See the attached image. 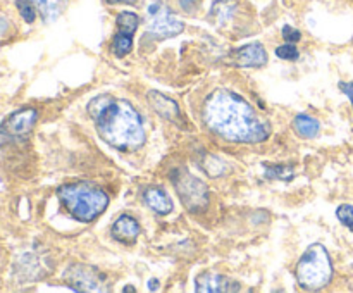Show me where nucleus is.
Segmentation results:
<instances>
[{
  "label": "nucleus",
  "mask_w": 353,
  "mask_h": 293,
  "mask_svg": "<svg viewBox=\"0 0 353 293\" xmlns=\"http://www.w3.org/2000/svg\"><path fill=\"white\" fill-rule=\"evenodd\" d=\"M203 123L212 133L234 143H261L271 134V126L254 107L231 90H216L203 105Z\"/></svg>",
  "instance_id": "nucleus-1"
},
{
  "label": "nucleus",
  "mask_w": 353,
  "mask_h": 293,
  "mask_svg": "<svg viewBox=\"0 0 353 293\" xmlns=\"http://www.w3.org/2000/svg\"><path fill=\"white\" fill-rule=\"evenodd\" d=\"M88 114L105 143L117 150H137L145 143V126L128 100L100 93L90 100Z\"/></svg>",
  "instance_id": "nucleus-2"
},
{
  "label": "nucleus",
  "mask_w": 353,
  "mask_h": 293,
  "mask_svg": "<svg viewBox=\"0 0 353 293\" xmlns=\"http://www.w3.org/2000/svg\"><path fill=\"white\" fill-rule=\"evenodd\" d=\"M57 196L68 212L81 223L95 221L109 205V195L100 186L85 181L61 186Z\"/></svg>",
  "instance_id": "nucleus-3"
},
{
  "label": "nucleus",
  "mask_w": 353,
  "mask_h": 293,
  "mask_svg": "<svg viewBox=\"0 0 353 293\" xmlns=\"http://www.w3.org/2000/svg\"><path fill=\"white\" fill-rule=\"evenodd\" d=\"M333 278V262L323 243H314L303 252L296 264V279L302 288L316 292L330 285Z\"/></svg>",
  "instance_id": "nucleus-4"
},
{
  "label": "nucleus",
  "mask_w": 353,
  "mask_h": 293,
  "mask_svg": "<svg viewBox=\"0 0 353 293\" xmlns=\"http://www.w3.org/2000/svg\"><path fill=\"white\" fill-rule=\"evenodd\" d=\"M178 196L181 199L183 205L193 214H202L209 205V190L207 185L196 176L190 174L186 169H178L171 176Z\"/></svg>",
  "instance_id": "nucleus-5"
},
{
  "label": "nucleus",
  "mask_w": 353,
  "mask_h": 293,
  "mask_svg": "<svg viewBox=\"0 0 353 293\" xmlns=\"http://www.w3.org/2000/svg\"><path fill=\"white\" fill-rule=\"evenodd\" d=\"M185 30V23L161 2L148 7L147 31L155 38H172Z\"/></svg>",
  "instance_id": "nucleus-6"
},
{
  "label": "nucleus",
  "mask_w": 353,
  "mask_h": 293,
  "mask_svg": "<svg viewBox=\"0 0 353 293\" xmlns=\"http://www.w3.org/2000/svg\"><path fill=\"white\" fill-rule=\"evenodd\" d=\"M38 119V110L33 107H24L10 114L2 124H0V137L7 140H23L34 128Z\"/></svg>",
  "instance_id": "nucleus-7"
},
{
  "label": "nucleus",
  "mask_w": 353,
  "mask_h": 293,
  "mask_svg": "<svg viewBox=\"0 0 353 293\" xmlns=\"http://www.w3.org/2000/svg\"><path fill=\"white\" fill-rule=\"evenodd\" d=\"M116 24L119 31L116 33L112 41V50L117 57H124L133 50V37L140 24V17L130 10H123L117 14Z\"/></svg>",
  "instance_id": "nucleus-8"
},
{
  "label": "nucleus",
  "mask_w": 353,
  "mask_h": 293,
  "mask_svg": "<svg viewBox=\"0 0 353 293\" xmlns=\"http://www.w3.org/2000/svg\"><path fill=\"white\" fill-rule=\"evenodd\" d=\"M64 279L76 292H100V290H103L100 286L103 276H100L97 269L85 264H72L71 267L65 269Z\"/></svg>",
  "instance_id": "nucleus-9"
},
{
  "label": "nucleus",
  "mask_w": 353,
  "mask_h": 293,
  "mask_svg": "<svg viewBox=\"0 0 353 293\" xmlns=\"http://www.w3.org/2000/svg\"><path fill=\"white\" fill-rule=\"evenodd\" d=\"M196 292L203 293H224V292H240V285L228 276L219 272H202L195 279Z\"/></svg>",
  "instance_id": "nucleus-10"
},
{
  "label": "nucleus",
  "mask_w": 353,
  "mask_h": 293,
  "mask_svg": "<svg viewBox=\"0 0 353 293\" xmlns=\"http://www.w3.org/2000/svg\"><path fill=\"white\" fill-rule=\"evenodd\" d=\"M231 62L238 68H262L268 64V52L264 45L254 41V43L243 45L231 55Z\"/></svg>",
  "instance_id": "nucleus-11"
},
{
  "label": "nucleus",
  "mask_w": 353,
  "mask_h": 293,
  "mask_svg": "<svg viewBox=\"0 0 353 293\" xmlns=\"http://www.w3.org/2000/svg\"><path fill=\"white\" fill-rule=\"evenodd\" d=\"M140 224L134 217L123 214L121 217H117L114 221L112 228H110V234H112L114 240L121 241V243L133 245L137 243L138 236H140Z\"/></svg>",
  "instance_id": "nucleus-12"
},
{
  "label": "nucleus",
  "mask_w": 353,
  "mask_h": 293,
  "mask_svg": "<svg viewBox=\"0 0 353 293\" xmlns=\"http://www.w3.org/2000/svg\"><path fill=\"white\" fill-rule=\"evenodd\" d=\"M148 102L152 103L154 110L161 117H164V119L171 121V123H176V124L181 123L183 117H181V110H179L178 107V102L169 99L168 95L152 90V92H148Z\"/></svg>",
  "instance_id": "nucleus-13"
},
{
  "label": "nucleus",
  "mask_w": 353,
  "mask_h": 293,
  "mask_svg": "<svg viewBox=\"0 0 353 293\" xmlns=\"http://www.w3.org/2000/svg\"><path fill=\"white\" fill-rule=\"evenodd\" d=\"M143 202L147 203V207H150L154 212L165 216V214L172 212L174 209V203H172L171 196L164 192L159 186H150L143 192Z\"/></svg>",
  "instance_id": "nucleus-14"
},
{
  "label": "nucleus",
  "mask_w": 353,
  "mask_h": 293,
  "mask_svg": "<svg viewBox=\"0 0 353 293\" xmlns=\"http://www.w3.org/2000/svg\"><path fill=\"white\" fill-rule=\"evenodd\" d=\"M33 6L40 10L43 21L50 23L55 21L62 12H64L65 6H68V0H31Z\"/></svg>",
  "instance_id": "nucleus-15"
},
{
  "label": "nucleus",
  "mask_w": 353,
  "mask_h": 293,
  "mask_svg": "<svg viewBox=\"0 0 353 293\" xmlns=\"http://www.w3.org/2000/svg\"><path fill=\"white\" fill-rule=\"evenodd\" d=\"M234 12H236V0H217L210 10V17L216 21V24H224L233 19Z\"/></svg>",
  "instance_id": "nucleus-16"
},
{
  "label": "nucleus",
  "mask_w": 353,
  "mask_h": 293,
  "mask_svg": "<svg viewBox=\"0 0 353 293\" xmlns=\"http://www.w3.org/2000/svg\"><path fill=\"white\" fill-rule=\"evenodd\" d=\"M295 131L303 138H314L319 133V123L317 119H314L312 116H307V114H300L295 117Z\"/></svg>",
  "instance_id": "nucleus-17"
},
{
  "label": "nucleus",
  "mask_w": 353,
  "mask_h": 293,
  "mask_svg": "<svg viewBox=\"0 0 353 293\" xmlns=\"http://www.w3.org/2000/svg\"><path fill=\"white\" fill-rule=\"evenodd\" d=\"M16 7L19 9L21 17H23L28 24L34 23V19H37V7L33 6L31 0H16Z\"/></svg>",
  "instance_id": "nucleus-18"
},
{
  "label": "nucleus",
  "mask_w": 353,
  "mask_h": 293,
  "mask_svg": "<svg viewBox=\"0 0 353 293\" xmlns=\"http://www.w3.org/2000/svg\"><path fill=\"white\" fill-rule=\"evenodd\" d=\"M336 217L345 228L353 231V205H350V203H343V205L338 207Z\"/></svg>",
  "instance_id": "nucleus-19"
},
{
  "label": "nucleus",
  "mask_w": 353,
  "mask_h": 293,
  "mask_svg": "<svg viewBox=\"0 0 353 293\" xmlns=\"http://www.w3.org/2000/svg\"><path fill=\"white\" fill-rule=\"evenodd\" d=\"M265 176L276 179H292L293 169L286 168V165H268V168H265Z\"/></svg>",
  "instance_id": "nucleus-20"
},
{
  "label": "nucleus",
  "mask_w": 353,
  "mask_h": 293,
  "mask_svg": "<svg viewBox=\"0 0 353 293\" xmlns=\"http://www.w3.org/2000/svg\"><path fill=\"white\" fill-rule=\"evenodd\" d=\"M276 55H278L279 59H283V61H296V59L300 57V52L295 45L286 41L285 45L276 48Z\"/></svg>",
  "instance_id": "nucleus-21"
},
{
  "label": "nucleus",
  "mask_w": 353,
  "mask_h": 293,
  "mask_svg": "<svg viewBox=\"0 0 353 293\" xmlns=\"http://www.w3.org/2000/svg\"><path fill=\"white\" fill-rule=\"evenodd\" d=\"M283 38H285L286 41H290V43H293V41H299L300 38H302V33H300L296 28L285 26L283 28Z\"/></svg>",
  "instance_id": "nucleus-22"
},
{
  "label": "nucleus",
  "mask_w": 353,
  "mask_h": 293,
  "mask_svg": "<svg viewBox=\"0 0 353 293\" xmlns=\"http://www.w3.org/2000/svg\"><path fill=\"white\" fill-rule=\"evenodd\" d=\"M178 2L181 6V9H185L186 12H192V10H195L199 7L200 0H178Z\"/></svg>",
  "instance_id": "nucleus-23"
},
{
  "label": "nucleus",
  "mask_w": 353,
  "mask_h": 293,
  "mask_svg": "<svg viewBox=\"0 0 353 293\" xmlns=\"http://www.w3.org/2000/svg\"><path fill=\"white\" fill-rule=\"evenodd\" d=\"M340 88H341V92H343L345 95L350 99V102L353 105V83H340Z\"/></svg>",
  "instance_id": "nucleus-24"
},
{
  "label": "nucleus",
  "mask_w": 353,
  "mask_h": 293,
  "mask_svg": "<svg viewBox=\"0 0 353 293\" xmlns=\"http://www.w3.org/2000/svg\"><path fill=\"white\" fill-rule=\"evenodd\" d=\"M109 3H137L138 0H107Z\"/></svg>",
  "instance_id": "nucleus-25"
},
{
  "label": "nucleus",
  "mask_w": 353,
  "mask_h": 293,
  "mask_svg": "<svg viewBox=\"0 0 353 293\" xmlns=\"http://www.w3.org/2000/svg\"><path fill=\"white\" fill-rule=\"evenodd\" d=\"M157 288H159L157 279H152V281H148V290H157Z\"/></svg>",
  "instance_id": "nucleus-26"
}]
</instances>
